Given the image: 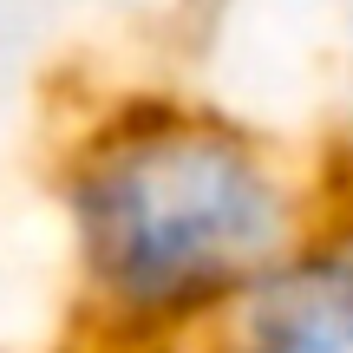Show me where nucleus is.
I'll use <instances>...</instances> for the list:
<instances>
[{
  "label": "nucleus",
  "instance_id": "1",
  "mask_svg": "<svg viewBox=\"0 0 353 353\" xmlns=\"http://www.w3.org/2000/svg\"><path fill=\"white\" fill-rule=\"evenodd\" d=\"M59 216L79 294L118 341L210 327L314 236L307 190L249 125L176 99H125L72 144Z\"/></svg>",
  "mask_w": 353,
  "mask_h": 353
},
{
  "label": "nucleus",
  "instance_id": "2",
  "mask_svg": "<svg viewBox=\"0 0 353 353\" xmlns=\"http://www.w3.org/2000/svg\"><path fill=\"white\" fill-rule=\"evenodd\" d=\"M210 353H353V236H307L210 321Z\"/></svg>",
  "mask_w": 353,
  "mask_h": 353
}]
</instances>
